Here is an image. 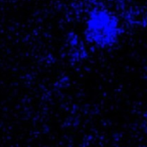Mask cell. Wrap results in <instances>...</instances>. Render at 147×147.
<instances>
[{
    "instance_id": "cell-1",
    "label": "cell",
    "mask_w": 147,
    "mask_h": 147,
    "mask_svg": "<svg viewBox=\"0 0 147 147\" xmlns=\"http://www.w3.org/2000/svg\"><path fill=\"white\" fill-rule=\"evenodd\" d=\"M85 35L88 41L97 47H111L119 37V22L111 11L106 9H95L88 15Z\"/></svg>"
}]
</instances>
